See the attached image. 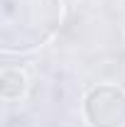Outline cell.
<instances>
[{"mask_svg": "<svg viewBox=\"0 0 125 127\" xmlns=\"http://www.w3.org/2000/svg\"><path fill=\"white\" fill-rule=\"evenodd\" d=\"M59 25L62 0H0V49L5 54L39 49Z\"/></svg>", "mask_w": 125, "mask_h": 127, "instance_id": "cell-1", "label": "cell"}, {"mask_svg": "<svg viewBox=\"0 0 125 127\" xmlns=\"http://www.w3.org/2000/svg\"><path fill=\"white\" fill-rule=\"evenodd\" d=\"M83 115L91 127L125 125V91L110 83H101L83 98Z\"/></svg>", "mask_w": 125, "mask_h": 127, "instance_id": "cell-2", "label": "cell"}]
</instances>
